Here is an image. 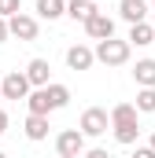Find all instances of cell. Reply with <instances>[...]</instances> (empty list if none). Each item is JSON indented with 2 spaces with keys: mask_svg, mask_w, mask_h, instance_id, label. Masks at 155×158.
<instances>
[{
  "mask_svg": "<svg viewBox=\"0 0 155 158\" xmlns=\"http://www.w3.org/2000/svg\"><path fill=\"white\" fill-rule=\"evenodd\" d=\"M111 129H115V140L118 143H137V136H140V125H137V107L133 103H115L111 107Z\"/></svg>",
  "mask_w": 155,
  "mask_h": 158,
  "instance_id": "obj_1",
  "label": "cell"
},
{
  "mask_svg": "<svg viewBox=\"0 0 155 158\" xmlns=\"http://www.w3.org/2000/svg\"><path fill=\"white\" fill-rule=\"evenodd\" d=\"M129 40H118V37H107V40H96V48H92V55H96V63H104V66H126L129 63Z\"/></svg>",
  "mask_w": 155,
  "mask_h": 158,
  "instance_id": "obj_2",
  "label": "cell"
},
{
  "mask_svg": "<svg viewBox=\"0 0 155 158\" xmlns=\"http://www.w3.org/2000/svg\"><path fill=\"white\" fill-rule=\"evenodd\" d=\"M107 129H111V118H107L104 107H89V110L81 114V125H78L81 136H104Z\"/></svg>",
  "mask_w": 155,
  "mask_h": 158,
  "instance_id": "obj_3",
  "label": "cell"
},
{
  "mask_svg": "<svg viewBox=\"0 0 155 158\" xmlns=\"http://www.w3.org/2000/svg\"><path fill=\"white\" fill-rule=\"evenodd\" d=\"M37 30H41V22L33 19V15H11L7 19V37H19V40H37Z\"/></svg>",
  "mask_w": 155,
  "mask_h": 158,
  "instance_id": "obj_4",
  "label": "cell"
},
{
  "mask_svg": "<svg viewBox=\"0 0 155 158\" xmlns=\"http://www.w3.org/2000/svg\"><path fill=\"white\" fill-rule=\"evenodd\" d=\"M55 151H59V158H81L85 136H81L78 129H63V132L55 136Z\"/></svg>",
  "mask_w": 155,
  "mask_h": 158,
  "instance_id": "obj_5",
  "label": "cell"
},
{
  "mask_svg": "<svg viewBox=\"0 0 155 158\" xmlns=\"http://www.w3.org/2000/svg\"><path fill=\"white\" fill-rule=\"evenodd\" d=\"M26 96H30V81H26V74L11 70L7 77L0 81V99H26Z\"/></svg>",
  "mask_w": 155,
  "mask_h": 158,
  "instance_id": "obj_6",
  "label": "cell"
},
{
  "mask_svg": "<svg viewBox=\"0 0 155 158\" xmlns=\"http://www.w3.org/2000/svg\"><path fill=\"white\" fill-rule=\"evenodd\" d=\"M85 33L92 40H107V37H115V19L107 15V11H96L89 22H85Z\"/></svg>",
  "mask_w": 155,
  "mask_h": 158,
  "instance_id": "obj_7",
  "label": "cell"
},
{
  "mask_svg": "<svg viewBox=\"0 0 155 158\" xmlns=\"http://www.w3.org/2000/svg\"><path fill=\"white\" fill-rule=\"evenodd\" d=\"M22 74H26V81H30V88H44L48 77H52V66H48V59H30Z\"/></svg>",
  "mask_w": 155,
  "mask_h": 158,
  "instance_id": "obj_8",
  "label": "cell"
},
{
  "mask_svg": "<svg viewBox=\"0 0 155 158\" xmlns=\"http://www.w3.org/2000/svg\"><path fill=\"white\" fill-rule=\"evenodd\" d=\"M118 15H122L129 26H137V22L148 19V0H118Z\"/></svg>",
  "mask_w": 155,
  "mask_h": 158,
  "instance_id": "obj_9",
  "label": "cell"
},
{
  "mask_svg": "<svg viewBox=\"0 0 155 158\" xmlns=\"http://www.w3.org/2000/svg\"><path fill=\"white\" fill-rule=\"evenodd\" d=\"M92 63H96L92 48H85V44H74V48H67V66H70V70H89Z\"/></svg>",
  "mask_w": 155,
  "mask_h": 158,
  "instance_id": "obj_10",
  "label": "cell"
},
{
  "mask_svg": "<svg viewBox=\"0 0 155 158\" xmlns=\"http://www.w3.org/2000/svg\"><path fill=\"white\" fill-rule=\"evenodd\" d=\"M41 92H44V99H48V110H59V107H67V103H70V88H67V85L48 81Z\"/></svg>",
  "mask_w": 155,
  "mask_h": 158,
  "instance_id": "obj_11",
  "label": "cell"
},
{
  "mask_svg": "<svg viewBox=\"0 0 155 158\" xmlns=\"http://www.w3.org/2000/svg\"><path fill=\"white\" fill-rule=\"evenodd\" d=\"M96 11H100V7H96L92 0H67V15H70L74 22H81V26H85Z\"/></svg>",
  "mask_w": 155,
  "mask_h": 158,
  "instance_id": "obj_12",
  "label": "cell"
},
{
  "mask_svg": "<svg viewBox=\"0 0 155 158\" xmlns=\"http://www.w3.org/2000/svg\"><path fill=\"white\" fill-rule=\"evenodd\" d=\"M129 48L137 44V48H144V44H155V26H148V22H137V26H129Z\"/></svg>",
  "mask_w": 155,
  "mask_h": 158,
  "instance_id": "obj_13",
  "label": "cell"
},
{
  "mask_svg": "<svg viewBox=\"0 0 155 158\" xmlns=\"http://www.w3.org/2000/svg\"><path fill=\"white\" fill-rule=\"evenodd\" d=\"M26 140H33V143L48 140V118L44 114H30L26 118Z\"/></svg>",
  "mask_w": 155,
  "mask_h": 158,
  "instance_id": "obj_14",
  "label": "cell"
},
{
  "mask_svg": "<svg viewBox=\"0 0 155 158\" xmlns=\"http://www.w3.org/2000/svg\"><path fill=\"white\" fill-rule=\"evenodd\" d=\"M133 81H137L140 88H155V59H140V63L133 66Z\"/></svg>",
  "mask_w": 155,
  "mask_h": 158,
  "instance_id": "obj_15",
  "label": "cell"
},
{
  "mask_svg": "<svg viewBox=\"0 0 155 158\" xmlns=\"http://www.w3.org/2000/svg\"><path fill=\"white\" fill-rule=\"evenodd\" d=\"M67 15V0H37V19H63Z\"/></svg>",
  "mask_w": 155,
  "mask_h": 158,
  "instance_id": "obj_16",
  "label": "cell"
},
{
  "mask_svg": "<svg viewBox=\"0 0 155 158\" xmlns=\"http://www.w3.org/2000/svg\"><path fill=\"white\" fill-rule=\"evenodd\" d=\"M26 107H30V114H44V118L52 114V110H48V99H44V92H41V88H30Z\"/></svg>",
  "mask_w": 155,
  "mask_h": 158,
  "instance_id": "obj_17",
  "label": "cell"
},
{
  "mask_svg": "<svg viewBox=\"0 0 155 158\" xmlns=\"http://www.w3.org/2000/svg\"><path fill=\"white\" fill-rule=\"evenodd\" d=\"M133 107H137V114H155V88H140Z\"/></svg>",
  "mask_w": 155,
  "mask_h": 158,
  "instance_id": "obj_18",
  "label": "cell"
},
{
  "mask_svg": "<svg viewBox=\"0 0 155 158\" xmlns=\"http://www.w3.org/2000/svg\"><path fill=\"white\" fill-rule=\"evenodd\" d=\"M22 11V0H0V19H11Z\"/></svg>",
  "mask_w": 155,
  "mask_h": 158,
  "instance_id": "obj_19",
  "label": "cell"
},
{
  "mask_svg": "<svg viewBox=\"0 0 155 158\" xmlns=\"http://www.w3.org/2000/svg\"><path fill=\"white\" fill-rule=\"evenodd\" d=\"M81 158H111L104 147H92V151H81Z\"/></svg>",
  "mask_w": 155,
  "mask_h": 158,
  "instance_id": "obj_20",
  "label": "cell"
},
{
  "mask_svg": "<svg viewBox=\"0 0 155 158\" xmlns=\"http://www.w3.org/2000/svg\"><path fill=\"white\" fill-rule=\"evenodd\" d=\"M133 158H155V151H152V147H137V151H133Z\"/></svg>",
  "mask_w": 155,
  "mask_h": 158,
  "instance_id": "obj_21",
  "label": "cell"
},
{
  "mask_svg": "<svg viewBox=\"0 0 155 158\" xmlns=\"http://www.w3.org/2000/svg\"><path fill=\"white\" fill-rule=\"evenodd\" d=\"M7 40V19H0V44Z\"/></svg>",
  "mask_w": 155,
  "mask_h": 158,
  "instance_id": "obj_22",
  "label": "cell"
},
{
  "mask_svg": "<svg viewBox=\"0 0 155 158\" xmlns=\"http://www.w3.org/2000/svg\"><path fill=\"white\" fill-rule=\"evenodd\" d=\"M4 129H7V114L0 110V136H4Z\"/></svg>",
  "mask_w": 155,
  "mask_h": 158,
  "instance_id": "obj_23",
  "label": "cell"
},
{
  "mask_svg": "<svg viewBox=\"0 0 155 158\" xmlns=\"http://www.w3.org/2000/svg\"><path fill=\"white\" fill-rule=\"evenodd\" d=\"M148 147H152V151H155V129H152V143H148Z\"/></svg>",
  "mask_w": 155,
  "mask_h": 158,
  "instance_id": "obj_24",
  "label": "cell"
},
{
  "mask_svg": "<svg viewBox=\"0 0 155 158\" xmlns=\"http://www.w3.org/2000/svg\"><path fill=\"white\" fill-rule=\"evenodd\" d=\"M0 158H7V155H4V151H0Z\"/></svg>",
  "mask_w": 155,
  "mask_h": 158,
  "instance_id": "obj_25",
  "label": "cell"
},
{
  "mask_svg": "<svg viewBox=\"0 0 155 158\" xmlns=\"http://www.w3.org/2000/svg\"><path fill=\"white\" fill-rule=\"evenodd\" d=\"M152 11H155V0H152Z\"/></svg>",
  "mask_w": 155,
  "mask_h": 158,
  "instance_id": "obj_26",
  "label": "cell"
}]
</instances>
